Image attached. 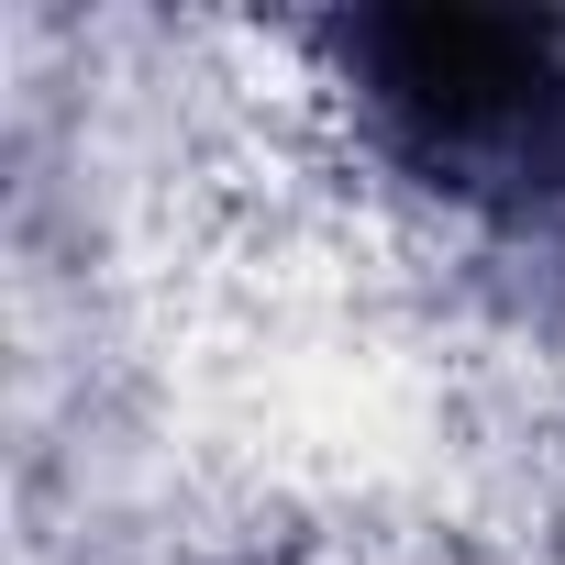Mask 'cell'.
<instances>
[{"instance_id": "obj_1", "label": "cell", "mask_w": 565, "mask_h": 565, "mask_svg": "<svg viewBox=\"0 0 565 565\" xmlns=\"http://www.w3.org/2000/svg\"><path fill=\"white\" fill-rule=\"evenodd\" d=\"M366 100L411 167L455 189H554L565 178V23L532 12H366L344 23Z\"/></svg>"}]
</instances>
